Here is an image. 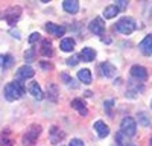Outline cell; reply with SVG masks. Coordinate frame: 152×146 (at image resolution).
Returning a JSON list of instances; mask_svg holds the SVG:
<instances>
[{"mask_svg": "<svg viewBox=\"0 0 152 146\" xmlns=\"http://www.w3.org/2000/svg\"><path fill=\"white\" fill-rule=\"evenodd\" d=\"M24 94V85L21 84V81H12L9 82L6 87H5V97L6 101L12 102V101H17Z\"/></svg>", "mask_w": 152, "mask_h": 146, "instance_id": "6da1fadb", "label": "cell"}, {"mask_svg": "<svg viewBox=\"0 0 152 146\" xmlns=\"http://www.w3.org/2000/svg\"><path fill=\"white\" fill-rule=\"evenodd\" d=\"M135 28H137L135 26V21L132 18H129V17H122L116 24H114V31H117V32H120L123 35L132 34Z\"/></svg>", "mask_w": 152, "mask_h": 146, "instance_id": "7a4b0ae2", "label": "cell"}, {"mask_svg": "<svg viewBox=\"0 0 152 146\" xmlns=\"http://www.w3.org/2000/svg\"><path fill=\"white\" fill-rule=\"evenodd\" d=\"M41 131H43V128L38 125V123L31 125V128L24 132V136H23V145L24 146H31L32 143H35L37 139H38V136L41 134Z\"/></svg>", "mask_w": 152, "mask_h": 146, "instance_id": "3957f363", "label": "cell"}, {"mask_svg": "<svg viewBox=\"0 0 152 146\" xmlns=\"http://www.w3.org/2000/svg\"><path fill=\"white\" fill-rule=\"evenodd\" d=\"M21 11H23L21 6H11V8L6 9L5 15H0V18H5L9 26H15L18 18L21 17Z\"/></svg>", "mask_w": 152, "mask_h": 146, "instance_id": "277c9868", "label": "cell"}, {"mask_svg": "<svg viewBox=\"0 0 152 146\" xmlns=\"http://www.w3.org/2000/svg\"><path fill=\"white\" fill-rule=\"evenodd\" d=\"M120 128H122V134H125V136H128L129 139L135 136V131H137V123H135V120L132 117H123L122 120V123H120Z\"/></svg>", "mask_w": 152, "mask_h": 146, "instance_id": "5b68a950", "label": "cell"}, {"mask_svg": "<svg viewBox=\"0 0 152 146\" xmlns=\"http://www.w3.org/2000/svg\"><path fill=\"white\" fill-rule=\"evenodd\" d=\"M88 29L91 31V34L102 35V34H104V31H105V23H104V20L100 18V17H97V18H94V20L90 23Z\"/></svg>", "mask_w": 152, "mask_h": 146, "instance_id": "8992f818", "label": "cell"}, {"mask_svg": "<svg viewBox=\"0 0 152 146\" xmlns=\"http://www.w3.org/2000/svg\"><path fill=\"white\" fill-rule=\"evenodd\" d=\"M35 75V72L31 66H21L17 70V81H24V79H31Z\"/></svg>", "mask_w": 152, "mask_h": 146, "instance_id": "52a82bcc", "label": "cell"}, {"mask_svg": "<svg viewBox=\"0 0 152 146\" xmlns=\"http://www.w3.org/2000/svg\"><path fill=\"white\" fill-rule=\"evenodd\" d=\"M131 76L137 81H146L148 79V70L142 66H132L131 67Z\"/></svg>", "mask_w": 152, "mask_h": 146, "instance_id": "ba28073f", "label": "cell"}, {"mask_svg": "<svg viewBox=\"0 0 152 146\" xmlns=\"http://www.w3.org/2000/svg\"><path fill=\"white\" fill-rule=\"evenodd\" d=\"M46 31L49 34H52L55 36H58V38H61V36H64L66 34V28L64 26H59V24H55V23H46Z\"/></svg>", "mask_w": 152, "mask_h": 146, "instance_id": "9c48e42d", "label": "cell"}, {"mask_svg": "<svg viewBox=\"0 0 152 146\" xmlns=\"http://www.w3.org/2000/svg\"><path fill=\"white\" fill-rule=\"evenodd\" d=\"M99 70H100V73H102L105 78H113V76H116V67H114L111 63H108V61L100 63Z\"/></svg>", "mask_w": 152, "mask_h": 146, "instance_id": "30bf717a", "label": "cell"}, {"mask_svg": "<svg viewBox=\"0 0 152 146\" xmlns=\"http://www.w3.org/2000/svg\"><path fill=\"white\" fill-rule=\"evenodd\" d=\"M140 50L146 56L152 55V34H149L148 36H145V38H143V41L140 43Z\"/></svg>", "mask_w": 152, "mask_h": 146, "instance_id": "8fae6325", "label": "cell"}, {"mask_svg": "<svg viewBox=\"0 0 152 146\" xmlns=\"http://www.w3.org/2000/svg\"><path fill=\"white\" fill-rule=\"evenodd\" d=\"M78 58L85 61V63H91V61L96 58V50L91 49V47H84L81 50V53L78 55Z\"/></svg>", "mask_w": 152, "mask_h": 146, "instance_id": "7c38bea8", "label": "cell"}, {"mask_svg": "<svg viewBox=\"0 0 152 146\" xmlns=\"http://www.w3.org/2000/svg\"><path fill=\"white\" fill-rule=\"evenodd\" d=\"M72 107H73L81 116H87V114H88V108H87L84 99H79V97L73 99V101H72Z\"/></svg>", "mask_w": 152, "mask_h": 146, "instance_id": "4fadbf2b", "label": "cell"}, {"mask_svg": "<svg viewBox=\"0 0 152 146\" xmlns=\"http://www.w3.org/2000/svg\"><path fill=\"white\" fill-rule=\"evenodd\" d=\"M62 8H64L69 14H76L79 11V2L78 0H64L62 2Z\"/></svg>", "mask_w": 152, "mask_h": 146, "instance_id": "5bb4252c", "label": "cell"}, {"mask_svg": "<svg viewBox=\"0 0 152 146\" xmlns=\"http://www.w3.org/2000/svg\"><path fill=\"white\" fill-rule=\"evenodd\" d=\"M29 93H31V96L32 97H35L37 101H41L43 99V90H41V87L38 85V82H31V85H29Z\"/></svg>", "mask_w": 152, "mask_h": 146, "instance_id": "9a60e30c", "label": "cell"}, {"mask_svg": "<svg viewBox=\"0 0 152 146\" xmlns=\"http://www.w3.org/2000/svg\"><path fill=\"white\" fill-rule=\"evenodd\" d=\"M40 52L44 55V56H53V47H52V41L49 38H44L41 41V49Z\"/></svg>", "mask_w": 152, "mask_h": 146, "instance_id": "2e32d148", "label": "cell"}, {"mask_svg": "<svg viewBox=\"0 0 152 146\" xmlns=\"http://www.w3.org/2000/svg\"><path fill=\"white\" fill-rule=\"evenodd\" d=\"M94 129H96V132H97V136L99 137H107L108 134H110V128H108V125H105L102 120H97L96 123H94Z\"/></svg>", "mask_w": 152, "mask_h": 146, "instance_id": "e0dca14e", "label": "cell"}, {"mask_svg": "<svg viewBox=\"0 0 152 146\" xmlns=\"http://www.w3.org/2000/svg\"><path fill=\"white\" fill-rule=\"evenodd\" d=\"M64 136H66V134L64 132H62L59 128H52V129H50V143H53V145H56L58 142H61L62 139H64Z\"/></svg>", "mask_w": 152, "mask_h": 146, "instance_id": "ac0fdd59", "label": "cell"}, {"mask_svg": "<svg viewBox=\"0 0 152 146\" xmlns=\"http://www.w3.org/2000/svg\"><path fill=\"white\" fill-rule=\"evenodd\" d=\"M59 49L62 52H73L75 50V40L73 38H62L59 43Z\"/></svg>", "mask_w": 152, "mask_h": 146, "instance_id": "d6986e66", "label": "cell"}, {"mask_svg": "<svg viewBox=\"0 0 152 146\" xmlns=\"http://www.w3.org/2000/svg\"><path fill=\"white\" fill-rule=\"evenodd\" d=\"M78 81H81V82H84V84H91V81H93V78H91V72L88 70V69H81L79 72H78Z\"/></svg>", "mask_w": 152, "mask_h": 146, "instance_id": "ffe728a7", "label": "cell"}, {"mask_svg": "<svg viewBox=\"0 0 152 146\" xmlns=\"http://www.w3.org/2000/svg\"><path fill=\"white\" fill-rule=\"evenodd\" d=\"M14 140H12L11 131L9 129H3L2 134H0V146H12Z\"/></svg>", "mask_w": 152, "mask_h": 146, "instance_id": "44dd1931", "label": "cell"}, {"mask_svg": "<svg viewBox=\"0 0 152 146\" xmlns=\"http://www.w3.org/2000/svg\"><path fill=\"white\" fill-rule=\"evenodd\" d=\"M116 143H117V146H135L131 142V139L128 136H125V134H122V132L116 134Z\"/></svg>", "mask_w": 152, "mask_h": 146, "instance_id": "7402d4cb", "label": "cell"}, {"mask_svg": "<svg viewBox=\"0 0 152 146\" xmlns=\"http://www.w3.org/2000/svg\"><path fill=\"white\" fill-rule=\"evenodd\" d=\"M117 14H119V9H117L116 5H110L104 9V17L105 18H114Z\"/></svg>", "mask_w": 152, "mask_h": 146, "instance_id": "603a6c76", "label": "cell"}, {"mask_svg": "<svg viewBox=\"0 0 152 146\" xmlns=\"http://www.w3.org/2000/svg\"><path fill=\"white\" fill-rule=\"evenodd\" d=\"M47 91H49V99L52 101V102H55L56 97H58V90H56V87H55L53 84H50L49 88H47Z\"/></svg>", "mask_w": 152, "mask_h": 146, "instance_id": "cb8c5ba5", "label": "cell"}, {"mask_svg": "<svg viewBox=\"0 0 152 146\" xmlns=\"http://www.w3.org/2000/svg\"><path fill=\"white\" fill-rule=\"evenodd\" d=\"M137 120L140 122V123H142L143 126H149V123H151L149 117H148L145 113H138V114H137Z\"/></svg>", "mask_w": 152, "mask_h": 146, "instance_id": "d4e9b609", "label": "cell"}, {"mask_svg": "<svg viewBox=\"0 0 152 146\" xmlns=\"http://www.w3.org/2000/svg\"><path fill=\"white\" fill-rule=\"evenodd\" d=\"M2 61H3V69L8 70L12 66V63H14V58H12L11 55H5V56H2Z\"/></svg>", "mask_w": 152, "mask_h": 146, "instance_id": "484cf974", "label": "cell"}, {"mask_svg": "<svg viewBox=\"0 0 152 146\" xmlns=\"http://www.w3.org/2000/svg\"><path fill=\"white\" fill-rule=\"evenodd\" d=\"M61 79L64 81V82H69V84L72 85V88H76V84H75V82L72 81V78H70V76L67 75V73H61Z\"/></svg>", "mask_w": 152, "mask_h": 146, "instance_id": "4316f807", "label": "cell"}, {"mask_svg": "<svg viewBox=\"0 0 152 146\" xmlns=\"http://www.w3.org/2000/svg\"><path fill=\"white\" fill-rule=\"evenodd\" d=\"M40 38H41V35L38 34V32L31 34V35H29V44H34V43H37V41H40Z\"/></svg>", "mask_w": 152, "mask_h": 146, "instance_id": "83f0119b", "label": "cell"}, {"mask_svg": "<svg viewBox=\"0 0 152 146\" xmlns=\"http://www.w3.org/2000/svg\"><path fill=\"white\" fill-rule=\"evenodd\" d=\"M34 58H35V49H29V50L24 52V59L26 61H31Z\"/></svg>", "mask_w": 152, "mask_h": 146, "instance_id": "f1b7e54d", "label": "cell"}, {"mask_svg": "<svg viewBox=\"0 0 152 146\" xmlns=\"http://www.w3.org/2000/svg\"><path fill=\"white\" fill-rule=\"evenodd\" d=\"M116 6H117L119 11H123V9H126V6H128V2H126V0H119V2H116Z\"/></svg>", "mask_w": 152, "mask_h": 146, "instance_id": "f546056e", "label": "cell"}, {"mask_svg": "<svg viewBox=\"0 0 152 146\" xmlns=\"http://www.w3.org/2000/svg\"><path fill=\"white\" fill-rule=\"evenodd\" d=\"M69 146H84V142L82 140H79V139H73L72 142H70V145Z\"/></svg>", "mask_w": 152, "mask_h": 146, "instance_id": "4dcf8cb0", "label": "cell"}, {"mask_svg": "<svg viewBox=\"0 0 152 146\" xmlns=\"http://www.w3.org/2000/svg\"><path fill=\"white\" fill-rule=\"evenodd\" d=\"M113 104H114V101H113V99H108V101L105 102V107H107V113H108V114H111V107H113Z\"/></svg>", "mask_w": 152, "mask_h": 146, "instance_id": "1f68e13d", "label": "cell"}, {"mask_svg": "<svg viewBox=\"0 0 152 146\" xmlns=\"http://www.w3.org/2000/svg\"><path fill=\"white\" fill-rule=\"evenodd\" d=\"M78 61H79V58H78V55H76V56H72L70 59H67V64H69V66H75Z\"/></svg>", "mask_w": 152, "mask_h": 146, "instance_id": "d6a6232c", "label": "cell"}, {"mask_svg": "<svg viewBox=\"0 0 152 146\" xmlns=\"http://www.w3.org/2000/svg\"><path fill=\"white\" fill-rule=\"evenodd\" d=\"M11 35H12V36H15L17 40H20V32H18V31H15V29H12V31H11Z\"/></svg>", "mask_w": 152, "mask_h": 146, "instance_id": "836d02e7", "label": "cell"}, {"mask_svg": "<svg viewBox=\"0 0 152 146\" xmlns=\"http://www.w3.org/2000/svg\"><path fill=\"white\" fill-rule=\"evenodd\" d=\"M40 67H41V69H47V70L52 69V66H49V64H46V63H40Z\"/></svg>", "mask_w": 152, "mask_h": 146, "instance_id": "e575fe53", "label": "cell"}, {"mask_svg": "<svg viewBox=\"0 0 152 146\" xmlns=\"http://www.w3.org/2000/svg\"><path fill=\"white\" fill-rule=\"evenodd\" d=\"M151 146H152V139H151Z\"/></svg>", "mask_w": 152, "mask_h": 146, "instance_id": "d590c367", "label": "cell"}, {"mask_svg": "<svg viewBox=\"0 0 152 146\" xmlns=\"http://www.w3.org/2000/svg\"><path fill=\"white\" fill-rule=\"evenodd\" d=\"M0 61H2V56H0Z\"/></svg>", "mask_w": 152, "mask_h": 146, "instance_id": "8d00e7d4", "label": "cell"}]
</instances>
